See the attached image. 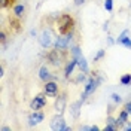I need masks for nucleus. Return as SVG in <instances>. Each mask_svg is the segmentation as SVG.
I'll return each instance as SVG.
<instances>
[{
  "label": "nucleus",
  "instance_id": "5",
  "mask_svg": "<svg viewBox=\"0 0 131 131\" xmlns=\"http://www.w3.org/2000/svg\"><path fill=\"white\" fill-rule=\"evenodd\" d=\"M46 106V98L43 94H39V95H36L34 100L31 101V109L33 110H40L42 107Z\"/></svg>",
  "mask_w": 131,
  "mask_h": 131
},
{
  "label": "nucleus",
  "instance_id": "4",
  "mask_svg": "<svg viewBox=\"0 0 131 131\" xmlns=\"http://www.w3.org/2000/svg\"><path fill=\"white\" fill-rule=\"evenodd\" d=\"M51 128L55 131H69L70 128L69 127H66L64 124V118H63V115L58 113V116H55V118H52V121H51Z\"/></svg>",
  "mask_w": 131,
  "mask_h": 131
},
{
  "label": "nucleus",
  "instance_id": "21",
  "mask_svg": "<svg viewBox=\"0 0 131 131\" xmlns=\"http://www.w3.org/2000/svg\"><path fill=\"white\" fill-rule=\"evenodd\" d=\"M104 8H106V10H112V8H113V3H112V0H106L104 2Z\"/></svg>",
  "mask_w": 131,
  "mask_h": 131
},
{
  "label": "nucleus",
  "instance_id": "25",
  "mask_svg": "<svg viewBox=\"0 0 131 131\" xmlns=\"http://www.w3.org/2000/svg\"><path fill=\"white\" fill-rule=\"evenodd\" d=\"M103 55H104V51H103V49H101V51H100V52H98L97 55H95V58H94V61H97V60H100V58L103 57Z\"/></svg>",
  "mask_w": 131,
  "mask_h": 131
},
{
  "label": "nucleus",
  "instance_id": "20",
  "mask_svg": "<svg viewBox=\"0 0 131 131\" xmlns=\"http://www.w3.org/2000/svg\"><path fill=\"white\" fill-rule=\"evenodd\" d=\"M0 2H2V3H0L2 8H8V6H10V5L14 3V0H0Z\"/></svg>",
  "mask_w": 131,
  "mask_h": 131
},
{
  "label": "nucleus",
  "instance_id": "28",
  "mask_svg": "<svg viewBox=\"0 0 131 131\" xmlns=\"http://www.w3.org/2000/svg\"><path fill=\"white\" fill-rule=\"evenodd\" d=\"M98 130V127H95V125H94V127H91V131H97Z\"/></svg>",
  "mask_w": 131,
  "mask_h": 131
},
{
  "label": "nucleus",
  "instance_id": "22",
  "mask_svg": "<svg viewBox=\"0 0 131 131\" xmlns=\"http://www.w3.org/2000/svg\"><path fill=\"white\" fill-rule=\"evenodd\" d=\"M116 128H118L116 125H112V124H109V125H106V127H104V131H115Z\"/></svg>",
  "mask_w": 131,
  "mask_h": 131
},
{
  "label": "nucleus",
  "instance_id": "19",
  "mask_svg": "<svg viewBox=\"0 0 131 131\" xmlns=\"http://www.w3.org/2000/svg\"><path fill=\"white\" fill-rule=\"evenodd\" d=\"M121 83L122 85H130L131 83V74H124L121 78Z\"/></svg>",
  "mask_w": 131,
  "mask_h": 131
},
{
  "label": "nucleus",
  "instance_id": "23",
  "mask_svg": "<svg viewBox=\"0 0 131 131\" xmlns=\"http://www.w3.org/2000/svg\"><path fill=\"white\" fill-rule=\"evenodd\" d=\"M124 110H127V112H128V115H131V101H128V103L124 106Z\"/></svg>",
  "mask_w": 131,
  "mask_h": 131
},
{
  "label": "nucleus",
  "instance_id": "18",
  "mask_svg": "<svg viewBox=\"0 0 131 131\" xmlns=\"http://www.w3.org/2000/svg\"><path fill=\"white\" fill-rule=\"evenodd\" d=\"M81 104H82V101H78V103H73L72 104V110H73V116H79V107H81Z\"/></svg>",
  "mask_w": 131,
  "mask_h": 131
},
{
  "label": "nucleus",
  "instance_id": "14",
  "mask_svg": "<svg viewBox=\"0 0 131 131\" xmlns=\"http://www.w3.org/2000/svg\"><path fill=\"white\" fill-rule=\"evenodd\" d=\"M78 64V61H76V58H73L69 64H67V67H66V78H69L70 74H72V72H73V69H74V66Z\"/></svg>",
  "mask_w": 131,
  "mask_h": 131
},
{
  "label": "nucleus",
  "instance_id": "9",
  "mask_svg": "<svg viewBox=\"0 0 131 131\" xmlns=\"http://www.w3.org/2000/svg\"><path fill=\"white\" fill-rule=\"evenodd\" d=\"M43 118H45V116H43V113H42V112H39V110H34V112L30 115V118H28V124L33 127V125H36V124L42 122V121H43Z\"/></svg>",
  "mask_w": 131,
  "mask_h": 131
},
{
  "label": "nucleus",
  "instance_id": "15",
  "mask_svg": "<svg viewBox=\"0 0 131 131\" xmlns=\"http://www.w3.org/2000/svg\"><path fill=\"white\" fill-rule=\"evenodd\" d=\"M21 25V23H19V19H18V16L16 18H10V27L14 28V31H19V27Z\"/></svg>",
  "mask_w": 131,
  "mask_h": 131
},
{
  "label": "nucleus",
  "instance_id": "17",
  "mask_svg": "<svg viewBox=\"0 0 131 131\" xmlns=\"http://www.w3.org/2000/svg\"><path fill=\"white\" fill-rule=\"evenodd\" d=\"M127 118H128V112L127 110H122L121 113H119V118H118V124H125L127 122Z\"/></svg>",
  "mask_w": 131,
  "mask_h": 131
},
{
  "label": "nucleus",
  "instance_id": "10",
  "mask_svg": "<svg viewBox=\"0 0 131 131\" xmlns=\"http://www.w3.org/2000/svg\"><path fill=\"white\" fill-rule=\"evenodd\" d=\"M64 109H66V97L64 95H60V97L55 100V110H57V113L63 115Z\"/></svg>",
  "mask_w": 131,
  "mask_h": 131
},
{
  "label": "nucleus",
  "instance_id": "11",
  "mask_svg": "<svg viewBox=\"0 0 131 131\" xmlns=\"http://www.w3.org/2000/svg\"><path fill=\"white\" fill-rule=\"evenodd\" d=\"M58 52H60V49L55 48L52 52H49V55H48L49 61H51L54 66H60V63H61V58H60V55H58Z\"/></svg>",
  "mask_w": 131,
  "mask_h": 131
},
{
  "label": "nucleus",
  "instance_id": "7",
  "mask_svg": "<svg viewBox=\"0 0 131 131\" xmlns=\"http://www.w3.org/2000/svg\"><path fill=\"white\" fill-rule=\"evenodd\" d=\"M39 42H40V45L43 48H49L51 43H52V34H51V31H46V30H45V31L40 34Z\"/></svg>",
  "mask_w": 131,
  "mask_h": 131
},
{
  "label": "nucleus",
  "instance_id": "12",
  "mask_svg": "<svg viewBox=\"0 0 131 131\" xmlns=\"http://www.w3.org/2000/svg\"><path fill=\"white\" fill-rule=\"evenodd\" d=\"M127 36H128V30H125V31L119 36L118 43H121V45H124L125 48H130L131 49V39H130V37H127Z\"/></svg>",
  "mask_w": 131,
  "mask_h": 131
},
{
  "label": "nucleus",
  "instance_id": "8",
  "mask_svg": "<svg viewBox=\"0 0 131 131\" xmlns=\"http://www.w3.org/2000/svg\"><path fill=\"white\" fill-rule=\"evenodd\" d=\"M72 34H67V36H61L57 39V43H55V48L57 49H61V51H66L67 46H69V42H70V37Z\"/></svg>",
  "mask_w": 131,
  "mask_h": 131
},
{
  "label": "nucleus",
  "instance_id": "2",
  "mask_svg": "<svg viewBox=\"0 0 131 131\" xmlns=\"http://www.w3.org/2000/svg\"><path fill=\"white\" fill-rule=\"evenodd\" d=\"M72 55H73V58H76V61H78V66L81 67L82 72H88V64H86V60H85V57L82 55L81 49H79V46H74L73 49H72Z\"/></svg>",
  "mask_w": 131,
  "mask_h": 131
},
{
  "label": "nucleus",
  "instance_id": "16",
  "mask_svg": "<svg viewBox=\"0 0 131 131\" xmlns=\"http://www.w3.org/2000/svg\"><path fill=\"white\" fill-rule=\"evenodd\" d=\"M24 10H25V8L23 6V5H16L15 8H14V14H15V16H23V14H24Z\"/></svg>",
  "mask_w": 131,
  "mask_h": 131
},
{
  "label": "nucleus",
  "instance_id": "24",
  "mask_svg": "<svg viewBox=\"0 0 131 131\" xmlns=\"http://www.w3.org/2000/svg\"><path fill=\"white\" fill-rule=\"evenodd\" d=\"M112 98H113V101H116V103H119L122 98H121V95H118V94H112Z\"/></svg>",
  "mask_w": 131,
  "mask_h": 131
},
{
  "label": "nucleus",
  "instance_id": "26",
  "mask_svg": "<svg viewBox=\"0 0 131 131\" xmlns=\"http://www.w3.org/2000/svg\"><path fill=\"white\" fill-rule=\"evenodd\" d=\"M0 39H2V42H5V39H6V34H5V31H2V34H0Z\"/></svg>",
  "mask_w": 131,
  "mask_h": 131
},
{
  "label": "nucleus",
  "instance_id": "6",
  "mask_svg": "<svg viewBox=\"0 0 131 131\" xmlns=\"http://www.w3.org/2000/svg\"><path fill=\"white\" fill-rule=\"evenodd\" d=\"M58 92V85L55 82H46V85H45V94L48 95V97H55Z\"/></svg>",
  "mask_w": 131,
  "mask_h": 131
},
{
  "label": "nucleus",
  "instance_id": "13",
  "mask_svg": "<svg viewBox=\"0 0 131 131\" xmlns=\"http://www.w3.org/2000/svg\"><path fill=\"white\" fill-rule=\"evenodd\" d=\"M39 78H40L42 81H45V82H48L49 79H51V73L48 72L46 67H42L40 69V72H39Z\"/></svg>",
  "mask_w": 131,
  "mask_h": 131
},
{
  "label": "nucleus",
  "instance_id": "27",
  "mask_svg": "<svg viewBox=\"0 0 131 131\" xmlns=\"http://www.w3.org/2000/svg\"><path fill=\"white\" fill-rule=\"evenodd\" d=\"M83 2H85V0H74V3H76L78 6H81V5L83 3Z\"/></svg>",
  "mask_w": 131,
  "mask_h": 131
},
{
  "label": "nucleus",
  "instance_id": "29",
  "mask_svg": "<svg viewBox=\"0 0 131 131\" xmlns=\"http://www.w3.org/2000/svg\"><path fill=\"white\" fill-rule=\"evenodd\" d=\"M125 130H131V125H127V127H125Z\"/></svg>",
  "mask_w": 131,
  "mask_h": 131
},
{
  "label": "nucleus",
  "instance_id": "3",
  "mask_svg": "<svg viewBox=\"0 0 131 131\" xmlns=\"http://www.w3.org/2000/svg\"><path fill=\"white\" fill-rule=\"evenodd\" d=\"M98 83H100V79H98V78H91L90 81H88V83L85 85V91H83V94H82V101L97 90Z\"/></svg>",
  "mask_w": 131,
  "mask_h": 131
},
{
  "label": "nucleus",
  "instance_id": "1",
  "mask_svg": "<svg viewBox=\"0 0 131 131\" xmlns=\"http://www.w3.org/2000/svg\"><path fill=\"white\" fill-rule=\"evenodd\" d=\"M57 28H58V33H60L61 36L72 34V31H73V28H74L73 16H70L69 14H63L57 21Z\"/></svg>",
  "mask_w": 131,
  "mask_h": 131
}]
</instances>
